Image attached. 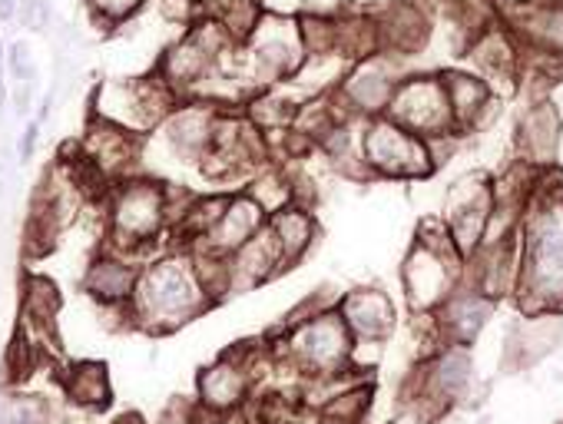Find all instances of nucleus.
<instances>
[{
  "mask_svg": "<svg viewBox=\"0 0 563 424\" xmlns=\"http://www.w3.org/2000/svg\"><path fill=\"white\" fill-rule=\"evenodd\" d=\"M448 103H451V113L454 116H474L484 103H487V90L471 80V77H448Z\"/></svg>",
  "mask_w": 563,
  "mask_h": 424,
  "instance_id": "obj_15",
  "label": "nucleus"
},
{
  "mask_svg": "<svg viewBox=\"0 0 563 424\" xmlns=\"http://www.w3.org/2000/svg\"><path fill=\"white\" fill-rule=\"evenodd\" d=\"M365 159L391 176H421L428 169V149L418 136L398 123H378L365 136Z\"/></svg>",
  "mask_w": 563,
  "mask_h": 424,
  "instance_id": "obj_3",
  "label": "nucleus"
},
{
  "mask_svg": "<svg viewBox=\"0 0 563 424\" xmlns=\"http://www.w3.org/2000/svg\"><path fill=\"white\" fill-rule=\"evenodd\" d=\"M408 289H411V302L418 305H431L444 295V266L438 246L424 243L418 249V256L408 266Z\"/></svg>",
  "mask_w": 563,
  "mask_h": 424,
  "instance_id": "obj_10",
  "label": "nucleus"
},
{
  "mask_svg": "<svg viewBox=\"0 0 563 424\" xmlns=\"http://www.w3.org/2000/svg\"><path fill=\"white\" fill-rule=\"evenodd\" d=\"M70 394H74L77 401H84V404H97V401H103V398H107L103 368H93V365L80 368V371L74 375V381H70Z\"/></svg>",
  "mask_w": 563,
  "mask_h": 424,
  "instance_id": "obj_17",
  "label": "nucleus"
},
{
  "mask_svg": "<svg viewBox=\"0 0 563 424\" xmlns=\"http://www.w3.org/2000/svg\"><path fill=\"white\" fill-rule=\"evenodd\" d=\"M44 21H47V11H44V4L41 0H27V11H24V24L27 27H44Z\"/></svg>",
  "mask_w": 563,
  "mask_h": 424,
  "instance_id": "obj_19",
  "label": "nucleus"
},
{
  "mask_svg": "<svg viewBox=\"0 0 563 424\" xmlns=\"http://www.w3.org/2000/svg\"><path fill=\"white\" fill-rule=\"evenodd\" d=\"M467 381H471V358L461 355V352L441 355V358L431 365V375H428V388H431L434 398H451V394H457Z\"/></svg>",
  "mask_w": 563,
  "mask_h": 424,
  "instance_id": "obj_12",
  "label": "nucleus"
},
{
  "mask_svg": "<svg viewBox=\"0 0 563 424\" xmlns=\"http://www.w3.org/2000/svg\"><path fill=\"white\" fill-rule=\"evenodd\" d=\"M14 14V0H0V18H11Z\"/></svg>",
  "mask_w": 563,
  "mask_h": 424,
  "instance_id": "obj_21",
  "label": "nucleus"
},
{
  "mask_svg": "<svg viewBox=\"0 0 563 424\" xmlns=\"http://www.w3.org/2000/svg\"><path fill=\"white\" fill-rule=\"evenodd\" d=\"M93 289L100 295H126L130 292V272L123 266H100L93 272Z\"/></svg>",
  "mask_w": 563,
  "mask_h": 424,
  "instance_id": "obj_18",
  "label": "nucleus"
},
{
  "mask_svg": "<svg viewBox=\"0 0 563 424\" xmlns=\"http://www.w3.org/2000/svg\"><path fill=\"white\" fill-rule=\"evenodd\" d=\"M97 4H100L103 11H110V14H126V11L136 8V0H97Z\"/></svg>",
  "mask_w": 563,
  "mask_h": 424,
  "instance_id": "obj_20",
  "label": "nucleus"
},
{
  "mask_svg": "<svg viewBox=\"0 0 563 424\" xmlns=\"http://www.w3.org/2000/svg\"><path fill=\"white\" fill-rule=\"evenodd\" d=\"M286 358L292 368L312 378H335L352 358V332L339 312H322L292 328L286 338Z\"/></svg>",
  "mask_w": 563,
  "mask_h": 424,
  "instance_id": "obj_1",
  "label": "nucleus"
},
{
  "mask_svg": "<svg viewBox=\"0 0 563 424\" xmlns=\"http://www.w3.org/2000/svg\"><path fill=\"white\" fill-rule=\"evenodd\" d=\"M349 325V332L355 338H365V342H378L388 335L391 328V302L375 292V289H358L352 292L345 302H342V312H339Z\"/></svg>",
  "mask_w": 563,
  "mask_h": 424,
  "instance_id": "obj_8",
  "label": "nucleus"
},
{
  "mask_svg": "<svg viewBox=\"0 0 563 424\" xmlns=\"http://www.w3.org/2000/svg\"><path fill=\"white\" fill-rule=\"evenodd\" d=\"M262 216H265V209L252 196H239V199L225 202L222 216L216 220V226L206 236L216 253H222V256L239 253L262 230Z\"/></svg>",
  "mask_w": 563,
  "mask_h": 424,
  "instance_id": "obj_6",
  "label": "nucleus"
},
{
  "mask_svg": "<svg viewBox=\"0 0 563 424\" xmlns=\"http://www.w3.org/2000/svg\"><path fill=\"white\" fill-rule=\"evenodd\" d=\"M143 302H146V312L169 319V322H183L202 305L196 282L176 263H163L143 279Z\"/></svg>",
  "mask_w": 563,
  "mask_h": 424,
  "instance_id": "obj_4",
  "label": "nucleus"
},
{
  "mask_svg": "<svg viewBox=\"0 0 563 424\" xmlns=\"http://www.w3.org/2000/svg\"><path fill=\"white\" fill-rule=\"evenodd\" d=\"M395 116L408 126V133H438L451 120L448 90L438 83H408L391 100Z\"/></svg>",
  "mask_w": 563,
  "mask_h": 424,
  "instance_id": "obj_5",
  "label": "nucleus"
},
{
  "mask_svg": "<svg viewBox=\"0 0 563 424\" xmlns=\"http://www.w3.org/2000/svg\"><path fill=\"white\" fill-rule=\"evenodd\" d=\"M268 233L275 236L282 259H286V263H296V259L309 249V243H312V220H309V212H306V209L286 205V209L272 212Z\"/></svg>",
  "mask_w": 563,
  "mask_h": 424,
  "instance_id": "obj_9",
  "label": "nucleus"
},
{
  "mask_svg": "<svg viewBox=\"0 0 563 424\" xmlns=\"http://www.w3.org/2000/svg\"><path fill=\"white\" fill-rule=\"evenodd\" d=\"M255 375L239 365V361H219L206 371V378L199 381V391H202V404L225 414V411H235L239 404H245V394L252 388Z\"/></svg>",
  "mask_w": 563,
  "mask_h": 424,
  "instance_id": "obj_7",
  "label": "nucleus"
},
{
  "mask_svg": "<svg viewBox=\"0 0 563 424\" xmlns=\"http://www.w3.org/2000/svg\"><path fill=\"white\" fill-rule=\"evenodd\" d=\"M0 93H4V87H0Z\"/></svg>",
  "mask_w": 563,
  "mask_h": 424,
  "instance_id": "obj_22",
  "label": "nucleus"
},
{
  "mask_svg": "<svg viewBox=\"0 0 563 424\" xmlns=\"http://www.w3.org/2000/svg\"><path fill=\"white\" fill-rule=\"evenodd\" d=\"M444 322L454 328L457 342H467V338H474L477 328L487 322V302L477 299V295H467V299H461V302H454V305L448 309V319H444Z\"/></svg>",
  "mask_w": 563,
  "mask_h": 424,
  "instance_id": "obj_13",
  "label": "nucleus"
},
{
  "mask_svg": "<svg viewBox=\"0 0 563 424\" xmlns=\"http://www.w3.org/2000/svg\"><path fill=\"white\" fill-rule=\"evenodd\" d=\"M349 97L362 107V110H382L391 97V80H385L382 74L362 70L352 83H349Z\"/></svg>",
  "mask_w": 563,
  "mask_h": 424,
  "instance_id": "obj_16",
  "label": "nucleus"
},
{
  "mask_svg": "<svg viewBox=\"0 0 563 424\" xmlns=\"http://www.w3.org/2000/svg\"><path fill=\"white\" fill-rule=\"evenodd\" d=\"M120 230L123 233H130V236H146V233H153V226H156V220H159V212H163V199H159V192L156 189H150V186H136V189H130L123 199H120Z\"/></svg>",
  "mask_w": 563,
  "mask_h": 424,
  "instance_id": "obj_11",
  "label": "nucleus"
},
{
  "mask_svg": "<svg viewBox=\"0 0 563 424\" xmlns=\"http://www.w3.org/2000/svg\"><path fill=\"white\" fill-rule=\"evenodd\" d=\"M527 282L543 302L563 299V205H550L533 226Z\"/></svg>",
  "mask_w": 563,
  "mask_h": 424,
  "instance_id": "obj_2",
  "label": "nucleus"
},
{
  "mask_svg": "<svg viewBox=\"0 0 563 424\" xmlns=\"http://www.w3.org/2000/svg\"><path fill=\"white\" fill-rule=\"evenodd\" d=\"M553 143H556V116L553 110H533L523 123V146L533 153V156H550L553 153Z\"/></svg>",
  "mask_w": 563,
  "mask_h": 424,
  "instance_id": "obj_14",
  "label": "nucleus"
}]
</instances>
